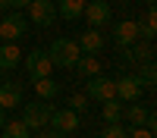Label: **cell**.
I'll return each mask as SVG.
<instances>
[{
	"label": "cell",
	"instance_id": "obj_1",
	"mask_svg": "<svg viewBox=\"0 0 157 138\" xmlns=\"http://www.w3.org/2000/svg\"><path fill=\"white\" fill-rule=\"evenodd\" d=\"M78 57H82V50H78V44L69 41V38H57V41L50 44V50H47V60L54 63V66H60V69H72L78 63Z\"/></svg>",
	"mask_w": 157,
	"mask_h": 138
},
{
	"label": "cell",
	"instance_id": "obj_2",
	"mask_svg": "<svg viewBox=\"0 0 157 138\" xmlns=\"http://www.w3.org/2000/svg\"><path fill=\"white\" fill-rule=\"evenodd\" d=\"M50 113H54V107L47 104V100H32V104H25L22 110V125L25 129H44V125L50 122Z\"/></svg>",
	"mask_w": 157,
	"mask_h": 138
},
{
	"label": "cell",
	"instance_id": "obj_3",
	"mask_svg": "<svg viewBox=\"0 0 157 138\" xmlns=\"http://www.w3.org/2000/svg\"><path fill=\"white\" fill-rule=\"evenodd\" d=\"M25 28H29V19H25L22 13H6V16L0 19V41L16 44L19 38L25 35Z\"/></svg>",
	"mask_w": 157,
	"mask_h": 138
},
{
	"label": "cell",
	"instance_id": "obj_4",
	"mask_svg": "<svg viewBox=\"0 0 157 138\" xmlns=\"http://www.w3.org/2000/svg\"><path fill=\"white\" fill-rule=\"evenodd\" d=\"M22 63H25V69H29V79H32V82H38V79H50V72H54V63L47 60V50H38V47H35Z\"/></svg>",
	"mask_w": 157,
	"mask_h": 138
},
{
	"label": "cell",
	"instance_id": "obj_5",
	"mask_svg": "<svg viewBox=\"0 0 157 138\" xmlns=\"http://www.w3.org/2000/svg\"><path fill=\"white\" fill-rule=\"evenodd\" d=\"M82 16L88 19L91 28H101V25H107V22L113 19V9H110L107 0H88L85 9H82Z\"/></svg>",
	"mask_w": 157,
	"mask_h": 138
},
{
	"label": "cell",
	"instance_id": "obj_6",
	"mask_svg": "<svg viewBox=\"0 0 157 138\" xmlns=\"http://www.w3.org/2000/svg\"><path fill=\"white\" fill-rule=\"evenodd\" d=\"M29 19L38 28H47V25L57 22V6L50 3V0H32L29 3Z\"/></svg>",
	"mask_w": 157,
	"mask_h": 138
},
{
	"label": "cell",
	"instance_id": "obj_7",
	"mask_svg": "<svg viewBox=\"0 0 157 138\" xmlns=\"http://www.w3.org/2000/svg\"><path fill=\"white\" fill-rule=\"evenodd\" d=\"M85 97H91V100H113L116 97V82L113 79H107V75H94V79H88V91H85Z\"/></svg>",
	"mask_w": 157,
	"mask_h": 138
},
{
	"label": "cell",
	"instance_id": "obj_8",
	"mask_svg": "<svg viewBox=\"0 0 157 138\" xmlns=\"http://www.w3.org/2000/svg\"><path fill=\"white\" fill-rule=\"evenodd\" d=\"M138 41V22L135 19H123V22H116L113 25V44L126 50V47H132Z\"/></svg>",
	"mask_w": 157,
	"mask_h": 138
},
{
	"label": "cell",
	"instance_id": "obj_9",
	"mask_svg": "<svg viewBox=\"0 0 157 138\" xmlns=\"http://www.w3.org/2000/svg\"><path fill=\"white\" fill-rule=\"evenodd\" d=\"M47 125H50L54 132H60V135H69V132L78 129V113H72V110H57V107H54Z\"/></svg>",
	"mask_w": 157,
	"mask_h": 138
},
{
	"label": "cell",
	"instance_id": "obj_10",
	"mask_svg": "<svg viewBox=\"0 0 157 138\" xmlns=\"http://www.w3.org/2000/svg\"><path fill=\"white\" fill-rule=\"evenodd\" d=\"M141 82H138V75H123V79H116V100H138L141 97Z\"/></svg>",
	"mask_w": 157,
	"mask_h": 138
},
{
	"label": "cell",
	"instance_id": "obj_11",
	"mask_svg": "<svg viewBox=\"0 0 157 138\" xmlns=\"http://www.w3.org/2000/svg\"><path fill=\"white\" fill-rule=\"evenodd\" d=\"M78 50H82V54H88V57H94L98 54V50L104 47V44H107V38H104L101 35V28H85L82 35H78Z\"/></svg>",
	"mask_w": 157,
	"mask_h": 138
},
{
	"label": "cell",
	"instance_id": "obj_12",
	"mask_svg": "<svg viewBox=\"0 0 157 138\" xmlns=\"http://www.w3.org/2000/svg\"><path fill=\"white\" fill-rule=\"evenodd\" d=\"M22 104V88L16 82H0V110H16Z\"/></svg>",
	"mask_w": 157,
	"mask_h": 138
},
{
	"label": "cell",
	"instance_id": "obj_13",
	"mask_svg": "<svg viewBox=\"0 0 157 138\" xmlns=\"http://www.w3.org/2000/svg\"><path fill=\"white\" fill-rule=\"evenodd\" d=\"M123 57L132 60V63H151V60H154V44H151V41H135L132 47L123 50Z\"/></svg>",
	"mask_w": 157,
	"mask_h": 138
},
{
	"label": "cell",
	"instance_id": "obj_14",
	"mask_svg": "<svg viewBox=\"0 0 157 138\" xmlns=\"http://www.w3.org/2000/svg\"><path fill=\"white\" fill-rule=\"evenodd\" d=\"M22 63V50L16 47V44H0V69H16Z\"/></svg>",
	"mask_w": 157,
	"mask_h": 138
},
{
	"label": "cell",
	"instance_id": "obj_15",
	"mask_svg": "<svg viewBox=\"0 0 157 138\" xmlns=\"http://www.w3.org/2000/svg\"><path fill=\"white\" fill-rule=\"evenodd\" d=\"M123 119L132 122V129H145V119H148V107H141L138 100H132L129 107H123Z\"/></svg>",
	"mask_w": 157,
	"mask_h": 138
},
{
	"label": "cell",
	"instance_id": "obj_16",
	"mask_svg": "<svg viewBox=\"0 0 157 138\" xmlns=\"http://www.w3.org/2000/svg\"><path fill=\"white\" fill-rule=\"evenodd\" d=\"M85 3L88 0H57V16H63V19H78L82 16V9H85Z\"/></svg>",
	"mask_w": 157,
	"mask_h": 138
},
{
	"label": "cell",
	"instance_id": "obj_17",
	"mask_svg": "<svg viewBox=\"0 0 157 138\" xmlns=\"http://www.w3.org/2000/svg\"><path fill=\"white\" fill-rule=\"evenodd\" d=\"M82 79H94V75H101V60H94V57H88V54H82L78 57V63L72 66Z\"/></svg>",
	"mask_w": 157,
	"mask_h": 138
},
{
	"label": "cell",
	"instance_id": "obj_18",
	"mask_svg": "<svg viewBox=\"0 0 157 138\" xmlns=\"http://www.w3.org/2000/svg\"><path fill=\"white\" fill-rule=\"evenodd\" d=\"M157 35V9H148V16L138 22V38L141 41H154Z\"/></svg>",
	"mask_w": 157,
	"mask_h": 138
},
{
	"label": "cell",
	"instance_id": "obj_19",
	"mask_svg": "<svg viewBox=\"0 0 157 138\" xmlns=\"http://www.w3.org/2000/svg\"><path fill=\"white\" fill-rule=\"evenodd\" d=\"M104 119H107V125H120V119H123V100H104Z\"/></svg>",
	"mask_w": 157,
	"mask_h": 138
},
{
	"label": "cell",
	"instance_id": "obj_20",
	"mask_svg": "<svg viewBox=\"0 0 157 138\" xmlns=\"http://www.w3.org/2000/svg\"><path fill=\"white\" fill-rule=\"evenodd\" d=\"M32 85H35V91H38L41 100H50V97L60 94V85H57L54 79H38V82H32Z\"/></svg>",
	"mask_w": 157,
	"mask_h": 138
},
{
	"label": "cell",
	"instance_id": "obj_21",
	"mask_svg": "<svg viewBox=\"0 0 157 138\" xmlns=\"http://www.w3.org/2000/svg\"><path fill=\"white\" fill-rule=\"evenodd\" d=\"M3 135L0 138H32L29 135V129L22 125V119H13V122H3V129H0Z\"/></svg>",
	"mask_w": 157,
	"mask_h": 138
},
{
	"label": "cell",
	"instance_id": "obj_22",
	"mask_svg": "<svg viewBox=\"0 0 157 138\" xmlns=\"http://www.w3.org/2000/svg\"><path fill=\"white\" fill-rule=\"evenodd\" d=\"M138 82H141V88H154V85H157V66H154V60H151V63H141Z\"/></svg>",
	"mask_w": 157,
	"mask_h": 138
},
{
	"label": "cell",
	"instance_id": "obj_23",
	"mask_svg": "<svg viewBox=\"0 0 157 138\" xmlns=\"http://www.w3.org/2000/svg\"><path fill=\"white\" fill-rule=\"evenodd\" d=\"M85 107H88V97H85V94H72V97H69V107H66V110L78 113V110H85Z\"/></svg>",
	"mask_w": 157,
	"mask_h": 138
},
{
	"label": "cell",
	"instance_id": "obj_24",
	"mask_svg": "<svg viewBox=\"0 0 157 138\" xmlns=\"http://www.w3.org/2000/svg\"><path fill=\"white\" fill-rule=\"evenodd\" d=\"M101 138H126V129L123 125H107V129L101 132Z\"/></svg>",
	"mask_w": 157,
	"mask_h": 138
},
{
	"label": "cell",
	"instance_id": "obj_25",
	"mask_svg": "<svg viewBox=\"0 0 157 138\" xmlns=\"http://www.w3.org/2000/svg\"><path fill=\"white\" fill-rule=\"evenodd\" d=\"M126 138H154V132H148V129H129Z\"/></svg>",
	"mask_w": 157,
	"mask_h": 138
},
{
	"label": "cell",
	"instance_id": "obj_26",
	"mask_svg": "<svg viewBox=\"0 0 157 138\" xmlns=\"http://www.w3.org/2000/svg\"><path fill=\"white\" fill-rule=\"evenodd\" d=\"M29 3H32V0H10V9L13 13H16V9H29Z\"/></svg>",
	"mask_w": 157,
	"mask_h": 138
},
{
	"label": "cell",
	"instance_id": "obj_27",
	"mask_svg": "<svg viewBox=\"0 0 157 138\" xmlns=\"http://www.w3.org/2000/svg\"><path fill=\"white\" fill-rule=\"evenodd\" d=\"M38 138H66V135H60V132H54V129H47V132H41Z\"/></svg>",
	"mask_w": 157,
	"mask_h": 138
},
{
	"label": "cell",
	"instance_id": "obj_28",
	"mask_svg": "<svg viewBox=\"0 0 157 138\" xmlns=\"http://www.w3.org/2000/svg\"><path fill=\"white\" fill-rule=\"evenodd\" d=\"M0 9H10V0H0Z\"/></svg>",
	"mask_w": 157,
	"mask_h": 138
},
{
	"label": "cell",
	"instance_id": "obj_29",
	"mask_svg": "<svg viewBox=\"0 0 157 138\" xmlns=\"http://www.w3.org/2000/svg\"><path fill=\"white\" fill-rule=\"evenodd\" d=\"M145 3H148V9H154V3H157V0H145Z\"/></svg>",
	"mask_w": 157,
	"mask_h": 138
},
{
	"label": "cell",
	"instance_id": "obj_30",
	"mask_svg": "<svg viewBox=\"0 0 157 138\" xmlns=\"http://www.w3.org/2000/svg\"><path fill=\"white\" fill-rule=\"evenodd\" d=\"M3 122H6V119H3V110H0V129H3Z\"/></svg>",
	"mask_w": 157,
	"mask_h": 138
}]
</instances>
